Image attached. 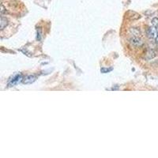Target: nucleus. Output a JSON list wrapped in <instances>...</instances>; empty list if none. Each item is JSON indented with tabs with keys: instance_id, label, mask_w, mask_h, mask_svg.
Returning <instances> with one entry per match:
<instances>
[{
	"instance_id": "423d86ee",
	"label": "nucleus",
	"mask_w": 158,
	"mask_h": 158,
	"mask_svg": "<svg viewBox=\"0 0 158 158\" xmlns=\"http://www.w3.org/2000/svg\"><path fill=\"white\" fill-rule=\"evenodd\" d=\"M112 70V68H110L109 70H108V69H101V71L103 72V73H107V72H109L111 71V70Z\"/></svg>"
},
{
	"instance_id": "0eeeda50",
	"label": "nucleus",
	"mask_w": 158,
	"mask_h": 158,
	"mask_svg": "<svg viewBox=\"0 0 158 158\" xmlns=\"http://www.w3.org/2000/svg\"><path fill=\"white\" fill-rule=\"evenodd\" d=\"M155 42H156V44H158V34H157V37H156V39H155Z\"/></svg>"
},
{
	"instance_id": "39448f33",
	"label": "nucleus",
	"mask_w": 158,
	"mask_h": 158,
	"mask_svg": "<svg viewBox=\"0 0 158 158\" xmlns=\"http://www.w3.org/2000/svg\"><path fill=\"white\" fill-rule=\"evenodd\" d=\"M20 77H21V76H17L16 78L14 79V81H12V85H15V84H17V83L18 82V81H20V79H19Z\"/></svg>"
},
{
	"instance_id": "20e7f679",
	"label": "nucleus",
	"mask_w": 158,
	"mask_h": 158,
	"mask_svg": "<svg viewBox=\"0 0 158 158\" xmlns=\"http://www.w3.org/2000/svg\"><path fill=\"white\" fill-rule=\"evenodd\" d=\"M151 25L153 26H155V27L158 28V18H154L152 20V22H151Z\"/></svg>"
},
{
	"instance_id": "f03ea898",
	"label": "nucleus",
	"mask_w": 158,
	"mask_h": 158,
	"mask_svg": "<svg viewBox=\"0 0 158 158\" xmlns=\"http://www.w3.org/2000/svg\"><path fill=\"white\" fill-rule=\"evenodd\" d=\"M36 80V77L34 76H28L25 78L24 83L25 84H30V83L33 82Z\"/></svg>"
},
{
	"instance_id": "f257e3e1",
	"label": "nucleus",
	"mask_w": 158,
	"mask_h": 158,
	"mask_svg": "<svg viewBox=\"0 0 158 158\" xmlns=\"http://www.w3.org/2000/svg\"><path fill=\"white\" fill-rule=\"evenodd\" d=\"M157 34H158V28L155 27V26H152L151 25L150 27L147 30V36L149 37V38L152 39H156V37H157Z\"/></svg>"
},
{
	"instance_id": "7ed1b4c3",
	"label": "nucleus",
	"mask_w": 158,
	"mask_h": 158,
	"mask_svg": "<svg viewBox=\"0 0 158 158\" xmlns=\"http://www.w3.org/2000/svg\"><path fill=\"white\" fill-rule=\"evenodd\" d=\"M6 26H7V21L6 18H4V17L2 15L1 17V30H3L5 27H6Z\"/></svg>"
}]
</instances>
